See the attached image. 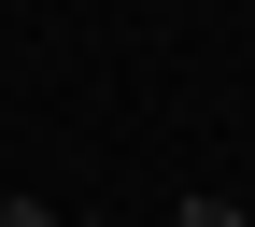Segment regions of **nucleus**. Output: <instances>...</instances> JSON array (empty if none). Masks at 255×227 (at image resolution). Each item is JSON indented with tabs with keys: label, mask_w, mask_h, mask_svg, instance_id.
<instances>
[{
	"label": "nucleus",
	"mask_w": 255,
	"mask_h": 227,
	"mask_svg": "<svg viewBox=\"0 0 255 227\" xmlns=\"http://www.w3.org/2000/svg\"><path fill=\"white\" fill-rule=\"evenodd\" d=\"M0 227H57V213H43V199H0Z\"/></svg>",
	"instance_id": "2"
},
{
	"label": "nucleus",
	"mask_w": 255,
	"mask_h": 227,
	"mask_svg": "<svg viewBox=\"0 0 255 227\" xmlns=\"http://www.w3.org/2000/svg\"><path fill=\"white\" fill-rule=\"evenodd\" d=\"M170 227H255V213H241V199H184Z\"/></svg>",
	"instance_id": "1"
}]
</instances>
